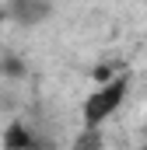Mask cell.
Wrapping results in <instances>:
<instances>
[{"label": "cell", "mask_w": 147, "mask_h": 150, "mask_svg": "<svg viewBox=\"0 0 147 150\" xmlns=\"http://www.w3.org/2000/svg\"><path fill=\"white\" fill-rule=\"evenodd\" d=\"M123 94H126V80H123V77H116V80H109V84H102V87L84 101V126H88V129L102 126V122L119 108Z\"/></svg>", "instance_id": "6da1fadb"}, {"label": "cell", "mask_w": 147, "mask_h": 150, "mask_svg": "<svg viewBox=\"0 0 147 150\" xmlns=\"http://www.w3.org/2000/svg\"><path fill=\"white\" fill-rule=\"evenodd\" d=\"M11 11L21 25H35L49 14V0H11Z\"/></svg>", "instance_id": "7a4b0ae2"}, {"label": "cell", "mask_w": 147, "mask_h": 150, "mask_svg": "<svg viewBox=\"0 0 147 150\" xmlns=\"http://www.w3.org/2000/svg\"><path fill=\"white\" fill-rule=\"evenodd\" d=\"M32 136H28V129L25 126H11L7 129V150H32Z\"/></svg>", "instance_id": "3957f363"}]
</instances>
